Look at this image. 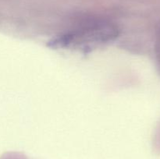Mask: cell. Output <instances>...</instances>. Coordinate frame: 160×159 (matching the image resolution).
Masks as SVG:
<instances>
[{
    "instance_id": "cell-1",
    "label": "cell",
    "mask_w": 160,
    "mask_h": 159,
    "mask_svg": "<svg viewBox=\"0 0 160 159\" xmlns=\"http://www.w3.org/2000/svg\"><path fill=\"white\" fill-rule=\"evenodd\" d=\"M116 31L112 26H104L100 25L98 26L88 27L81 31H76L73 34H68L57 39L54 45H59L61 46H70V45H84L85 43L91 45V43H102L108 40H110L116 36Z\"/></svg>"
}]
</instances>
